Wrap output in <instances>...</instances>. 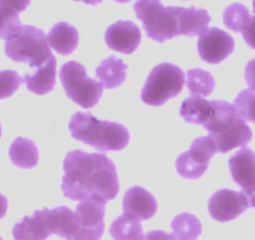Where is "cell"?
Returning <instances> with one entry per match:
<instances>
[{
  "label": "cell",
  "instance_id": "74e56055",
  "mask_svg": "<svg viewBox=\"0 0 255 240\" xmlns=\"http://www.w3.org/2000/svg\"><path fill=\"white\" fill-rule=\"evenodd\" d=\"M0 136H1V125H0Z\"/></svg>",
  "mask_w": 255,
  "mask_h": 240
},
{
  "label": "cell",
  "instance_id": "44dd1931",
  "mask_svg": "<svg viewBox=\"0 0 255 240\" xmlns=\"http://www.w3.org/2000/svg\"><path fill=\"white\" fill-rule=\"evenodd\" d=\"M214 108L213 102L203 99L202 97L186 98L180 107V115L186 123L204 125L212 118Z\"/></svg>",
  "mask_w": 255,
  "mask_h": 240
},
{
  "label": "cell",
  "instance_id": "9c48e42d",
  "mask_svg": "<svg viewBox=\"0 0 255 240\" xmlns=\"http://www.w3.org/2000/svg\"><path fill=\"white\" fill-rule=\"evenodd\" d=\"M105 202L99 197L83 199L77 205L75 214L79 223V232L74 240H100L104 234Z\"/></svg>",
  "mask_w": 255,
  "mask_h": 240
},
{
  "label": "cell",
  "instance_id": "5bb4252c",
  "mask_svg": "<svg viewBox=\"0 0 255 240\" xmlns=\"http://www.w3.org/2000/svg\"><path fill=\"white\" fill-rule=\"evenodd\" d=\"M155 198L141 187H133L128 190L123 199V212L139 220H148L156 213Z\"/></svg>",
  "mask_w": 255,
  "mask_h": 240
},
{
  "label": "cell",
  "instance_id": "6da1fadb",
  "mask_svg": "<svg viewBox=\"0 0 255 240\" xmlns=\"http://www.w3.org/2000/svg\"><path fill=\"white\" fill-rule=\"evenodd\" d=\"M63 194L72 200L99 197L105 202L119 193V179L115 164L104 154L73 150L64 159Z\"/></svg>",
  "mask_w": 255,
  "mask_h": 240
},
{
  "label": "cell",
  "instance_id": "7c38bea8",
  "mask_svg": "<svg viewBox=\"0 0 255 240\" xmlns=\"http://www.w3.org/2000/svg\"><path fill=\"white\" fill-rule=\"evenodd\" d=\"M249 202L243 193L229 189L218 190L209 200V214L218 222H230L249 208Z\"/></svg>",
  "mask_w": 255,
  "mask_h": 240
},
{
  "label": "cell",
  "instance_id": "ffe728a7",
  "mask_svg": "<svg viewBox=\"0 0 255 240\" xmlns=\"http://www.w3.org/2000/svg\"><path fill=\"white\" fill-rule=\"evenodd\" d=\"M127 70L128 65L123 60L115 58V56H109L103 60L95 73L102 82L103 87L108 88V89H115L125 82Z\"/></svg>",
  "mask_w": 255,
  "mask_h": 240
},
{
  "label": "cell",
  "instance_id": "e0dca14e",
  "mask_svg": "<svg viewBox=\"0 0 255 240\" xmlns=\"http://www.w3.org/2000/svg\"><path fill=\"white\" fill-rule=\"evenodd\" d=\"M56 79V59L51 56L49 62L41 67L36 68V70L31 74H25L23 78V83L26 85L28 90L38 95H44L50 93L55 87Z\"/></svg>",
  "mask_w": 255,
  "mask_h": 240
},
{
  "label": "cell",
  "instance_id": "d6986e66",
  "mask_svg": "<svg viewBox=\"0 0 255 240\" xmlns=\"http://www.w3.org/2000/svg\"><path fill=\"white\" fill-rule=\"evenodd\" d=\"M210 24V15L204 9L195 6L181 8L179 16V34L197 36L204 33Z\"/></svg>",
  "mask_w": 255,
  "mask_h": 240
},
{
  "label": "cell",
  "instance_id": "8992f818",
  "mask_svg": "<svg viewBox=\"0 0 255 240\" xmlns=\"http://www.w3.org/2000/svg\"><path fill=\"white\" fill-rule=\"evenodd\" d=\"M185 83L183 70L171 63L156 65L141 90V100L151 107H160L181 93Z\"/></svg>",
  "mask_w": 255,
  "mask_h": 240
},
{
  "label": "cell",
  "instance_id": "f35d334b",
  "mask_svg": "<svg viewBox=\"0 0 255 240\" xmlns=\"http://www.w3.org/2000/svg\"><path fill=\"white\" fill-rule=\"evenodd\" d=\"M0 240H3V239H1V238H0Z\"/></svg>",
  "mask_w": 255,
  "mask_h": 240
},
{
  "label": "cell",
  "instance_id": "cb8c5ba5",
  "mask_svg": "<svg viewBox=\"0 0 255 240\" xmlns=\"http://www.w3.org/2000/svg\"><path fill=\"white\" fill-rule=\"evenodd\" d=\"M171 229L176 240H195L202 234V223L195 215L183 213L174 218Z\"/></svg>",
  "mask_w": 255,
  "mask_h": 240
},
{
  "label": "cell",
  "instance_id": "836d02e7",
  "mask_svg": "<svg viewBox=\"0 0 255 240\" xmlns=\"http://www.w3.org/2000/svg\"><path fill=\"white\" fill-rule=\"evenodd\" d=\"M8 210V200L3 194H0V219L6 214Z\"/></svg>",
  "mask_w": 255,
  "mask_h": 240
},
{
  "label": "cell",
  "instance_id": "603a6c76",
  "mask_svg": "<svg viewBox=\"0 0 255 240\" xmlns=\"http://www.w3.org/2000/svg\"><path fill=\"white\" fill-rule=\"evenodd\" d=\"M109 232L114 240L143 239V228H141L140 220L127 214L118 217L110 225Z\"/></svg>",
  "mask_w": 255,
  "mask_h": 240
},
{
  "label": "cell",
  "instance_id": "d6a6232c",
  "mask_svg": "<svg viewBox=\"0 0 255 240\" xmlns=\"http://www.w3.org/2000/svg\"><path fill=\"white\" fill-rule=\"evenodd\" d=\"M141 240H176L175 237L171 234L163 232V230H154V232H149L145 234Z\"/></svg>",
  "mask_w": 255,
  "mask_h": 240
},
{
  "label": "cell",
  "instance_id": "ba28073f",
  "mask_svg": "<svg viewBox=\"0 0 255 240\" xmlns=\"http://www.w3.org/2000/svg\"><path fill=\"white\" fill-rule=\"evenodd\" d=\"M217 145L210 136H200L191 143L190 149L180 154L175 161L176 170L184 179H198L205 173Z\"/></svg>",
  "mask_w": 255,
  "mask_h": 240
},
{
  "label": "cell",
  "instance_id": "484cf974",
  "mask_svg": "<svg viewBox=\"0 0 255 240\" xmlns=\"http://www.w3.org/2000/svg\"><path fill=\"white\" fill-rule=\"evenodd\" d=\"M224 24L235 33H242L250 21V14L243 4H232L223 14Z\"/></svg>",
  "mask_w": 255,
  "mask_h": 240
},
{
  "label": "cell",
  "instance_id": "f1b7e54d",
  "mask_svg": "<svg viewBox=\"0 0 255 240\" xmlns=\"http://www.w3.org/2000/svg\"><path fill=\"white\" fill-rule=\"evenodd\" d=\"M23 83V78L13 70L0 72V99L11 97Z\"/></svg>",
  "mask_w": 255,
  "mask_h": 240
},
{
  "label": "cell",
  "instance_id": "4fadbf2b",
  "mask_svg": "<svg viewBox=\"0 0 255 240\" xmlns=\"http://www.w3.org/2000/svg\"><path fill=\"white\" fill-rule=\"evenodd\" d=\"M141 40L138 25L129 20H119L105 31V41L112 50L123 54H133Z\"/></svg>",
  "mask_w": 255,
  "mask_h": 240
},
{
  "label": "cell",
  "instance_id": "e575fe53",
  "mask_svg": "<svg viewBox=\"0 0 255 240\" xmlns=\"http://www.w3.org/2000/svg\"><path fill=\"white\" fill-rule=\"evenodd\" d=\"M74 1H83L85 4H89V5H98L103 1V0H74Z\"/></svg>",
  "mask_w": 255,
  "mask_h": 240
},
{
  "label": "cell",
  "instance_id": "d590c367",
  "mask_svg": "<svg viewBox=\"0 0 255 240\" xmlns=\"http://www.w3.org/2000/svg\"><path fill=\"white\" fill-rule=\"evenodd\" d=\"M117 3H129V1H131V0H115Z\"/></svg>",
  "mask_w": 255,
  "mask_h": 240
},
{
  "label": "cell",
  "instance_id": "8d00e7d4",
  "mask_svg": "<svg viewBox=\"0 0 255 240\" xmlns=\"http://www.w3.org/2000/svg\"><path fill=\"white\" fill-rule=\"evenodd\" d=\"M253 9H254V10H253V11H254V13H255V0H254V1H253Z\"/></svg>",
  "mask_w": 255,
  "mask_h": 240
},
{
  "label": "cell",
  "instance_id": "30bf717a",
  "mask_svg": "<svg viewBox=\"0 0 255 240\" xmlns=\"http://www.w3.org/2000/svg\"><path fill=\"white\" fill-rule=\"evenodd\" d=\"M233 180L240 185L250 207L255 208V153L249 148L238 150L229 159Z\"/></svg>",
  "mask_w": 255,
  "mask_h": 240
},
{
  "label": "cell",
  "instance_id": "9a60e30c",
  "mask_svg": "<svg viewBox=\"0 0 255 240\" xmlns=\"http://www.w3.org/2000/svg\"><path fill=\"white\" fill-rule=\"evenodd\" d=\"M48 227L51 234L74 240L79 232V223L77 214L68 207H58L53 209H43Z\"/></svg>",
  "mask_w": 255,
  "mask_h": 240
},
{
  "label": "cell",
  "instance_id": "d4e9b609",
  "mask_svg": "<svg viewBox=\"0 0 255 240\" xmlns=\"http://www.w3.org/2000/svg\"><path fill=\"white\" fill-rule=\"evenodd\" d=\"M186 87L193 97H208L215 88V82L209 72L203 69L189 70L186 75Z\"/></svg>",
  "mask_w": 255,
  "mask_h": 240
},
{
  "label": "cell",
  "instance_id": "4dcf8cb0",
  "mask_svg": "<svg viewBox=\"0 0 255 240\" xmlns=\"http://www.w3.org/2000/svg\"><path fill=\"white\" fill-rule=\"evenodd\" d=\"M243 36H244V40L250 48L255 49V16L250 18L249 24L247 25V28L242 31Z\"/></svg>",
  "mask_w": 255,
  "mask_h": 240
},
{
  "label": "cell",
  "instance_id": "2e32d148",
  "mask_svg": "<svg viewBox=\"0 0 255 240\" xmlns=\"http://www.w3.org/2000/svg\"><path fill=\"white\" fill-rule=\"evenodd\" d=\"M51 235L44 210H36L33 215L24 217L13 228V237L15 240H45Z\"/></svg>",
  "mask_w": 255,
  "mask_h": 240
},
{
  "label": "cell",
  "instance_id": "7a4b0ae2",
  "mask_svg": "<svg viewBox=\"0 0 255 240\" xmlns=\"http://www.w3.org/2000/svg\"><path fill=\"white\" fill-rule=\"evenodd\" d=\"M74 139L100 151L123 150L130 141L128 128L109 120L97 119L92 113H75L69 123Z\"/></svg>",
  "mask_w": 255,
  "mask_h": 240
},
{
  "label": "cell",
  "instance_id": "f546056e",
  "mask_svg": "<svg viewBox=\"0 0 255 240\" xmlns=\"http://www.w3.org/2000/svg\"><path fill=\"white\" fill-rule=\"evenodd\" d=\"M30 0H0V8H6L10 10L21 13L28 8Z\"/></svg>",
  "mask_w": 255,
  "mask_h": 240
},
{
  "label": "cell",
  "instance_id": "277c9868",
  "mask_svg": "<svg viewBox=\"0 0 255 240\" xmlns=\"http://www.w3.org/2000/svg\"><path fill=\"white\" fill-rule=\"evenodd\" d=\"M181 6H164L160 0H138L134 11L143 23L146 35L158 43L170 40L179 34Z\"/></svg>",
  "mask_w": 255,
  "mask_h": 240
},
{
  "label": "cell",
  "instance_id": "83f0119b",
  "mask_svg": "<svg viewBox=\"0 0 255 240\" xmlns=\"http://www.w3.org/2000/svg\"><path fill=\"white\" fill-rule=\"evenodd\" d=\"M21 23L16 11L0 8V39H9L21 29Z\"/></svg>",
  "mask_w": 255,
  "mask_h": 240
},
{
  "label": "cell",
  "instance_id": "7402d4cb",
  "mask_svg": "<svg viewBox=\"0 0 255 240\" xmlns=\"http://www.w3.org/2000/svg\"><path fill=\"white\" fill-rule=\"evenodd\" d=\"M11 163L21 169H31L38 164V146L33 140L26 138H16L9 149Z\"/></svg>",
  "mask_w": 255,
  "mask_h": 240
},
{
  "label": "cell",
  "instance_id": "5b68a950",
  "mask_svg": "<svg viewBox=\"0 0 255 240\" xmlns=\"http://www.w3.org/2000/svg\"><path fill=\"white\" fill-rule=\"evenodd\" d=\"M5 54L14 62L28 63L31 68L41 67L53 56L48 36L33 25L21 26L15 35L6 39Z\"/></svg>",
  "mask_w": 255,
  "mask_h": 240
},
{
  "label": "cell",
  "instance_id": "52a82bcc",
  "mask_svg": "<svg viewBox=\"0 0 255 240\" xmlns=\"http://www.w3.org/2000/svg\"><path fill=\"white\" fill-rule=\"evenodd\" d=\"M60 82L68 97L84 109L98 104L103 95V85L87 75L80 63L68 62L61 67Z\"/></svg>",
  "mask_w": 255,
  "mask_h": 240
},
{
  "label": "cell",
  "instance_id": "ac0fdd59",
  "mask_svg": "<svg viewBox=\"0 0 255 240\" xmlns=\"http://www.w3.org/2000/svg\"><path fill=\"white\" fill-rule=\"evenodd\" d=\"M48 43L60 55H70L77 49L79 34L73 25L60 21L49 31Z\"/></svg>",
  "mask_w": 255,
  "mask_h": 240
},
{
  "label": "cell",
  "instance_id": "3957f363",
  "mask_svg": "<svg viewBox=\"0 0 255 240\" xmlns=\"http://www.w3.org/2000/svg\"><path fill=\"white\" fill-rule=\"evenodd\" d=\"M213 108L214 112L204 128L214 140L218 153H228L250 143L252 129L239 117L234 105L223 100H213Z\"/></svg>",
  "mask_w": 255,
  "mask_h": 240
},
{
  "label": "cell",
  "instance_id": "4316f807",
  "mask_svg": "<svg viewBox=\"0 0 255 240\" xmlns=\"http://www.w3.org/2000/svg\"><path fill=\"white\" fill-rule=\"evenodd\" d=\"M234 107L243 120L255 124V90H243L235 98Z\"/></svg>",
  "mask_w": 255,
  "mask_h": 240
},
{
  "label": "cell",
  "instance_id": "8fae6325",
  "mask_svg": "<svg viewBox=\"0 0 255 240\" xmlns=\"http://www.w3.org/2000/svg\"><path fill=\"white\" fill-rule=\"evenodd\" d=\"M235 43L232 35L218 28H208L198 40V53L204 62L218 64L234 51Z\"/></svg>",
  "mask_w": 255,
  "mask_h": 240
},
{
  "label": "cell",
  "instance_id": "1f68e13d",
  "mask_svg": "<svg viewBox=\"0 0 255 240\" xmlns=\"http://www.w3.org/2000/svg\"><path fill=\"white\" fill-rule=\"evenodd\" d=\"M245 80L252 90H255V59L250 60L245 67Z\"/></svg>",
  "mask_w": 255,
  "mask_h": 240
}]
</instances>
